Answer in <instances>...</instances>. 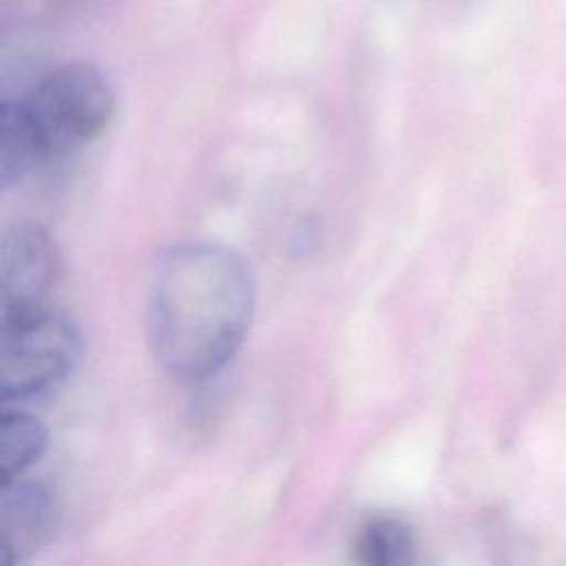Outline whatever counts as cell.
Segmentation results:
<instances>
[{
	"mask_svg": "<svg viewBox=\"0 0 566 566\" xmlns=\"http://www.w3.org/2000/svg\"><path fill=\"white\" fill-rule=\"evenodd\" d=\"M2 566H20L44 548L57 526L53 495L40 482L13 478L2 482Z\"/></svg>",
	"mask_w": 566,
	"mask_h": 566,
	"instance_id": "cell-5",
	"label": "cell"
},
{
	"mask_svg": "<svg viewBox=\"0 0 566 566\" xmlns=\"http://www.w3.org/2000/svg\"><path fill=\"white\" fill-rule=\"evenodd\" d=\"M256 310L248 261L219 241H181L155 263L146 332L159 367L181 385L219 376L241 349Z\"/></svg>",
	"mask_w": 566,
	"mask_h": 566,
	"instance_id": "cell-1",
	"label": "cell"
},
{
	"mask_svg": "<svg viewBox=\"0 0 566 566\" xmlns=\"http://www.w3.org/2000/svg\"><path fill=\"white\" fill-rule=\"evenodd\" d=\"M77 323L49 307L38 314L0 321V396L27 400L57 387L80 363Z\"/></svg>",
	"mask_w": 566,
	"mask_h": 566,
	"instance_id": "cell-3",
	"label": "cell"
},
{
	"mask_svg": "<svg viewBox=\"0 0 566 566\" xmlns=\"http://www.w3.org/2000/svg\"><path fill=\"white\" fill-rule=\"evenodd\" d=\"M60 276V252L49 230L15 221L0 245V321L44 312Z\"/></svg>",
	"mask_w": 566,
	"mask_h": 566,
	"instance_id": "cell-4",
	"label": "cell"
},
{
	"mask_svg": "<svg viewBox=\"0 0 566 566\" xmlns=\"http://www.w3.org/2000/svg\"><path fill=\"white\" fill-rule=\"evenodd\" d=\"M115 113L108 77L88 62L44 71L0 108V181L18 186L33 170L99 137Z\"/></svg>",
	"mask_w": 566,
	"mask_h": 566,
	"instance_id": "cell-2",
	"label": "cell"
},
{
	"mask_svg": "<svg viewBox=\"0 0 566 566\" xmlns=\"http://www.w3.org/2000/svg\"><path fill=\"white\" fill-rule=\"evenodd\" d=\"M49 442L42 420L24 411H2L0 418V478H20L40 460Z\"/></svg>",
	"mask_w": 566,
	"mask_h": 566,
	"instance_id": "cell-6",
	"label": "cell"
},
{
	"mask_svg": "<svg viewBox=\"0 0 566 566\" xmlns=\"http://www.w3.org/2000/svg\"><path fill=\"white\" fill-rule=\"evenodd\" d=\"M360 566H416V542L400 520L376 517L356 539Z\"/></svg>",
	"mask_w": 566,
	"mask_h": 566,
	"instance_id": "cell-7",
	"label": "cell"
}]
</instances>
